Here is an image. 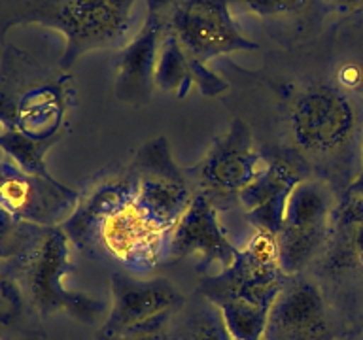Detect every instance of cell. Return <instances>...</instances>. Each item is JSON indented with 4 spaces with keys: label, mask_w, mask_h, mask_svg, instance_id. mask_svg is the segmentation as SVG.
I'll return each mask as SVG.
<instances>
[{
    "label": "cell",
    "mask_w": 363,
    "mask_h": 340,
    "mask_svg": "<svg viewBox=\"0 0 363 340\" xmlns=\"http://www.w3.org/2000/svg\"><path fill=\"white\" fill-rule=\"evenodd\" d=\"M78 200L79 193L59 186L51 176L33 174L17 164L0 163V208L11 217L36 223L67 221Z\"/></svg>",
    "instance_id": "cell-11"
},
{
    "label": "cell",
    "mask_w": 363,
    "mask_h": 340,
    "mask_svg": "<svg viewBox=\"0 0 363 340\" xmlns=\"http://www.w3.org/2000/svg\"><path fill=\"white\" fill-rule=\"evenodd\" d=\"M288 276L278 259L277 237L255 229L250 244L240 249L237 263L203 282V293L208 302L238 299L271 310L282 293Z\"/></svg>",
    "instance_id": "cell-8"
},
{
    "label": "cell",
    "mask_w": 363,
    "mask_h": 340,
    "mask_svg": "<svg viewBox=\"0 0 363 340\" xmlns=\"http://www.w3.org/2000/svg\"><path fill=\"white\" fill-rule=\"evenodd\" d=\"M127 172L136 203L172 234L197 191H191L189 178L174 163L167 138L157 136L146 142L136 152Z\"/></svg>",
    "instance_id": "cell-6"
},
{
    "label": "cell",
    "mask_w": 363,
    "mask_h": 340,
    "mask_svg": "<svg viewBox=\"0 0 363 340\" xmlns=\"http://www.w3.org/2000/svg\"><path fill=\"white\" fill-rule=\"evenodd\" d=\"M214 306L220 310L221 322L233 340H265L271 310L238 299L218 300Z\"/></svg>",
    "instance_id": "cell-18"
},
{
    "label": "cell",
    "mask_w": 363,
    "mask_h": 340,
    "mask_svg": "<svg viewBox=\"0 0 363 340\" xmlns=\"http://www.w3.org/2000/svg\"><path fill=\"white\" fill-rule=\"evenodd\" d=\"M333 206V193L325 181L306 176L295 186L277 234L278 259L288 278L299 276L323 248Z\"/></svg>",
    "instance_id": "cell-7"
},
{
    "label": "cell",
    "mask_w": 363,
    "mask_h": 340,
    "mask_svg": "<svg viewBox=\"0 0 363 340\" xmlns=\"http://www.w3.org/2000/svg\"><path fill=\"white\" fill-rule=\"evenodd\" d=\"M308 2L311 0H231V4L261 17L299 13L308 6Z\"/></svg>",
    "instance_id": "cell-20"
},
{
    "label": "cell",
    "mask_w": 363,
    "mask_h": 340,
    "mask_svg": "<svg viewBox=\"0 0 363 340\" xmlns=\"http://www.w3.org/2000/svg\"><path fill=\"white\" fill-rule=\"evenodd\" d=\"M155 87L174 96H186L191 87H199L204 96H218L229 89L225 79L212 72L208 64L199 61L174 38L163 36L159 50Z\"/></svg>",
    "instance_id": "cell-16"
},
{
    "label": "cell",
    "mask_w": 363,
    "mask_h": 340,
    "mask_svg": "<svg viewBox=\"0 0 363 340\" xmlns=\"http://www.w3.org/2000/svg\"><path fill=\"white\" fill-rule=\"evenodd\" d=\"M335 2L342 6V8H359V6H363V0H335Z\"/></svg>",
    "instance_id": "cell-24"
},
{
    "label": "cell",
    "mask_w": 363,
    "mask_h": 340,
    "mask_svg": "<svg viewBox=\"0 0 363 340\" xmlns=\"http://www.w3.org/2000/svg\"><path fill=\"white\" fill-rule=\"evenodd\" d=\"M305 178L306 170L299 159L289 155L265 159L257 178L238 195L250 223L277 237L282 229L291 191Z\"/></svg>",
    "instance_id": "cell-14"
},
{
    "label": "cell",
    "mask_w": 363,
    "mask_h": 340,
    "mask_svg": "<svg viewBox=\"0 0 363 340\" xmlns=\"http://www.w3.org/2000/svg\"><path fill=\"white\" fill-rule=\"evenodd\" d=\"M240 249L229 240L220 212L204 193L197 191L189 208L170 234V255L193 257L201 265L214 266L216 274L237 263Z\"/></svg>",
    "instance_id": "cell-12"
},
{
    "label": "cell",
    "mask_w": 363,
    "mask_h": 340,
    "mask_svg": "<svg viewBox=\"0 0 363 340\" xmlns=\"http://www.w3.org/2000/svg\"><path fill=\"white\" fill-rule=\"evenodd\" d=\"M231 0H146L147 17L199 61L257 50L231 13Z\"/></svg>",
    "instance_id": "cell-4"
},
{
    "label": "cell",
    "mask_w": 363,
    "mask_h": 340,
    "mask_svg": "<svg viewBox=\"0 0 363 340\" xmlns=\"http://www.w3.org/2000/svg\"><path fill=\"white\" fill-rule=\"evenodd\" d=\"M176 340H233L227 333L225 325L221 322L220 310L214 305H210L203 310H199L195 316L187 322L186 329Z\"/></svg>",
    "instance_id": "cell-19"
},
{
    "label": "cell",
    "mask_w": 363,
    "mask_h": 340,
    "mask_svg": "<svg viewBox=\"0 0 363 340\" xmlns=\"http://www.w3.org/2000/svg\"><path fill=\"white\" fill-rule=\"evenodd\" d=\"M350 189L354 195H357V197H363V147H362V169H359V174H357V178L354 180V183H352Z\"/></svg>",
    "instance_id": "cell-23"
},
{
    "label": "cell",
    "mask_w": 363,
    "mask_h": 340,
    "mask_svg": "<svg viewBox=\"0 0 363 340\" xmlns=\"http://www.w3.org/2000/svg\"><path fill=\"white\" fill-rule=\"evenodd\" d=\"M164 329L167 325H155V327H146L140 331H133V333L118 334V336H101L99 334V340H163L167 336Z\"/></svg>",
    "instance_id": "cell-22"
},
{
    "label": "cell",
    "mask_w": 363,
    "mask_h": 340,
    "mask_svg": "<svg viewBox=\"0 0 363 340\" xmlns=\"http://www.w3.org/2000/svg\"><path fill=\"white\" fill-rule=\"evenodd\" d=\"M265 340H331L328 306L318 283L288 280L272 305Z\"/></svg>",
    "instance_id": "cell-13"
},
{
    "label": "cell",
    "mask_w": 363,
    "mask_h": 340,
    "mask_svg": "<svg viewBox=\"0 0 363 340\" xmlns=\"http://www.w3.org/2000/svg\"><path fill=\"white\" fill-rule=\"evenodd\" d=\"M68 78L34 62L25 51L8 47L0 64V121L10 130L48 140L68 106Z\"/></svg>",
    "instance_id": "cell-3"
},
{
    "label": "cell",
    "mask_w": 363,
    "mask_h": 340,
    "mask_svg": "<svg viewBox=\"0 0 363 340\" xmlns=\"http://www.w3.org/2000/svg\"><path fill=\"white\" fill-rule=\"evenodd\" d=\"M161 40L163 34L159 30L157 23L146 16V23L142 25L138 34L123 45L116 59L113 93L125 104L142 106L152 98Z\"/></svg>",
    "instance_id": "cell-15"
},
{
    "label": "cell",
    "mask_w": 363,
    "mask_h": 340,
    "mask_svg": "<svg viewBox=\"0 0 363 340\" xmlns=\"http://www.w3.org/2000/svg\"><path fill=\"white\" fill-rule=\"evenodd\" d=\"M138 0H0V40L17 25L55 28L67 42L59 68L68 70L79 57L95 50H118L127 44Z\"/></svg>",
    "instance_id": "cell-2"
},
{
    "label": "cell",
    "mask_w": 363,
    "mask_h": 340,
    "mask_svg": "<svg viewBox=\"0 0 363 340\" xmlns=\"http://www.w3.org/2000/svg\"><path fill=\"white\" fill-rule=\"evenodd\" d=\"M352 223V251L363 263V197H357L348 212Z\"/></svg>",
    "instance_id": "cell-21"
},
{
    "label": "cell",
    "mask_w": 363,
    "mask_h": 340,
    "mask_svg": "<svg viewBox=\"0 0 363 340\" xmlns=\"http://www.w3.org/2000/svg\"><path fill=\"white\" fill-rule=\"evenodd\" d=\"M184 305V295L167 278L142 280L127 272L112 274V306L101 336H118L155 325H167Z\"/></svg>",
    "instance_id": "cell-10"
},
{
    "label": "cell",
    "mask_w": 363,
    "mask_h": 340,
    "mask_svg": "<svg viewBox=\"0 0 363 340\" xmlns=\"http://www.w3.org/2000/svg\"><path fill=\"white\" fill-rule=\"evenodd\" d=\"M163 340H174V339H169V336H164V339Z\"/></svg>",
    "instance_id": "cell-25"
},
{
    "label": "cell",
    "mask_w": 363,
    "mask_h": 340,
    "mask_svg": "<svg viewBox=\"0 0 363 340\" xmlns=\"http://www.w3.org/2000/svg\"><path fill=\"white\" fill-rule=\"evenodd\" d=\"M291 138L308 157H337L357 132V110L348 96L328 84H311L291 101Z\"/></svg>",
    "instance_id": "cell-5"
},
{
    "label": "cell",
    "mask_w": 363,
    "mask_h": 340,
    "mask_svg": "<svg viewBox=\"0 0 363 340\" xmlns=\"http://www.w3.org/2000/svg\"><path fill=\"white\" fill-rule=\"evenodd\" d=\"M263 164L265 159L255 146L252 129L242 119H235L193 166L191 178L199 191L216 204L218 200L238 198L257 178Z\"/></svg>",
    "instance_id": "cell-9"
},
{
    "label": "cell",
    "mask_w": 363,
    "mask_h": 340,
    "mask_svg": "<svg viewBox=\"0 0 363 340\" xmlns=\"http://www.w3.org/2000/svg\"><path fill=\"white\" fill-rule=\"evenodd\" d=\"M65 232L78 248L101 251L133 272L150 271L170 254V232L136 203L127 170L101 180L85 197L79 195Z\"/></svg>",
    "instance_id": "cell-1"
},
{
    "label": "cell",
    "mask_w": 363,
    "mask_h": 340,
    "mask_svg": "<svg viewBox=\"0 0 363 340\" xmlns=\"http://www.w3.org/2000/svg\"><path fill=\"white\" fill-rule=\"evenodd\" d=\"M68 268V237L67 232H48L42 242L36 246V257L33 265V280L36 288L42 289L50 297L55 295L65 305L72 306V310L84 319H95L102 312L101 300L87 295L67 293L61 288V276Z\"/></svg>",
    "instance_id": "cell-17"
}]
</instances>
